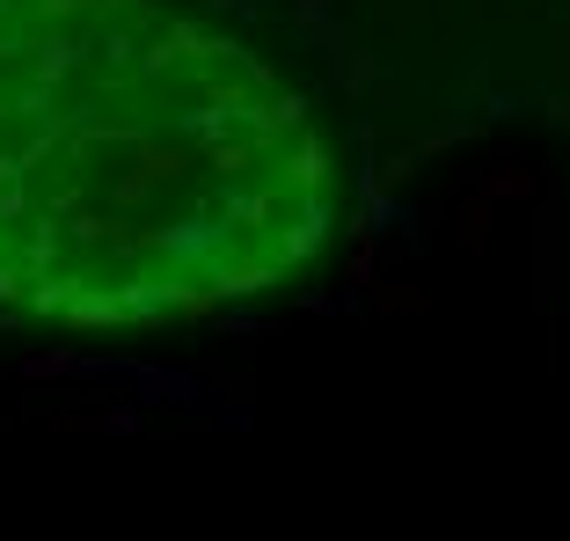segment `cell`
<instances>
[{
    "instance_id": "obj_1",
    "label": "cell",
    "mask_w": 570,
    "mask_h": 541,
    "mask_svg": "<svg viewBox=\"0 0 570 541\" xmlns=\"http://www.w3.org/2000/svg\"><path fill=\"white\" fill-rule=\"evenodd\" d=\"M330 220L301 102L235 45L0 0V301L176 322L264 293Z\"/></svg>"
}]
</instances>
